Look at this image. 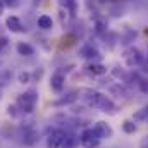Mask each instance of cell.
Wrapping results in <instances>:
<instances>
[{
    "mask_svg": "<svg viewBox=\"0 0 148 148\" xmlns=\"http://www.w3.org/2000/svg\"><path fill=\"white\" fill-rule=\"evenodd\" d=\"M122 131H124L126 134H134V133L138 131V124H136L133 119H126V121L122 122Z\"/></svg>",
    "mask_w": 148,
    "mask_h": 148,
    "instance_id": "21",
    "label": "cell"
},
{
    "mask_svg": "<svg viewBox=\"0 0 148 148\" xmlns=\"http://www.w3.org/2000/svg\"><path fill=\"white\" fill-rule=\"evenodd\" d=\"M79 38H81V36H79L77 33H74V31H67V33H66L64 36L60 38V43H59V47H60L62 50H64V48L67 50V48L74 47V45H76V43L79 41Z\"/></svg>",
    "mask_w": 148,
    "mask_h": 148,
    "instance_id": "15",
    "label": "cell"
},
{
    "mask_svg": "<svg viewBox=\"0 0 148 148\" xmlns=\"http://www.w3.org/2000/svg\"><path fill=\"white\" fill-rule=\"evenodd\" d=\"M0 52H2V48H0Z\"/></svg>",
    "mask_w": 148,
    "mask_h": 148,
    "instance_id": "36",
    "label": "cell"
},
{
    "mask_svg": "<svg viewBox=\"0 0 148 148\" xmlns=\"http://www.w3.org/2000/svg\"><path fill=\"white\" fill-rule=\"evenodd\" d=\"M77 98H79V90H71V91L64 93L60 98H57L52 105H53V107H66V105H73Z\"/></svg>",
    "mask_w": 148,
    "mask_h": 148,
    "instance_id": "13",
    "label": "cell"
},
{
    "mask_svg": "<svg viewBox=\"0 0 148 148\" xmlns=\"http://www.w3.org/2000/svg\"><path fill=\"white\" fill-rule=\"evenodd\" d=\"M91 19H93V33H95V36L102 40L109 33V19L100 12H93Z\"/></svg>",
    "mask_w": 148,
    "mask_h": 148,
    "instance_id": "7",
    "label": "cell"
},
{
    "mask_svg": "<svg viewBox=\"0 0 148 148\" xmlns=\"http://www.w3.org/2000/svg\"><path fill=\"white\" fill-rule=\"evenodd\" d=\"M5 7H10V9H16L19 7V0H2Z\"/></svg>",
    "mask_w": 148,
    "mask_h": 148,
    "instance_id": "28",
    "label": "cell"
},
{
    "mask_svg": "<svg viewBox=\"0 0 148 148\" xmlns=\"http://www.w3.org/2000/svg\"><path fill=\"white\" fill-rule=\"evenodd\" d=\"M50 88L55 93H62L64 91V88H66V74L60 69H55L53 74L50 76Z\"/></svg>",
    "mask_w": 148,
    "mask_h": 148,
    "instance_id": "11",
    "label": "cell"
},
{
    "mask_svg": "<svg viewBox=\"0 0 148 148\" xmlns=\"http://www.w3.org/2000/svg\"><path fill=\"white\" fill-rule=\"evenodd\" d=\"M16 52L21 55V57H33L35 55V47L28 41H19L16 45Z\"/></svg>",
    "mask_w": 148,
    "mask_h": 148,
    "instance_id": "17",
    "label": "cell"
},
{
    "mask_svg": "<svg viewBox=\"0 0 148 148\" xmlns=\"http://www.w3.org/2000/svg\"><path fill=\"white\" fill-rule=\"evenodd\" d=\"M133 121L134 122H145V121H148V105H145L140 110L134 112L133 114Z\"/></svg>",
    "mask_w": 148,
    "mask_h": 148,
    "instance_id": "23",
    "label": "cell"
},
{
    "mask_svg": "<svg viewBox=\"0 0 148 148\" xmlns=\"http://www.w3.org/2000/svg\"><path fill=\"white\" fill-rule=\"evenodd\" d=\"M16 103H17V107L23 110V114H24V115H26V114H31V112L35 110L36 103H38V91L35 90V88L26 90L24 93L17 95Z\"/></svg>",
    "mask_w": 148,
    "mask_h": 148,
    "instance_id": "1",
    "label": "cell"
},
{
    "mask_svg": "<svg viewBox=\"0 0 148 148\" xmlns=\"http://www.w3.org/2000/svg\"><path fill=\"white\" fill-rule=\"evenodd\" d=\"M83 71L91 77H102L107 74V66H103L100 60H93V62H86L83 66Z\"/></svg>",
    "mask_w": 148,
    "mask_h": 148,
    "instance_id": "10",
    "label": "cell"
},
{
    "mask_svg": "<svg viewBox=\"0 0 148 148\" xmlns=\"http://www.w3.org/2000/svg\"><path fill=\"white\" fill-rule=\"evenodd\" d=\"M3 10H5V5H3V2H2V0H0V16H2V14H3Z\"/></svg>",
    "mask_w": 148,
    "mask_h": 148,
    "instance_id": "33",
    "label": "cell"
},
{
    "mask_svg": "<svg viewBox=\"0 0 148 148\" xmlns=\"http://www.w3.org/2000/svg\"><path fill=\"white\" fill-rule=\"evenodd\" d=\"M36 26H38V29H41V31H50L53 28V19L48 14H41L36 19Z\"/></svg>",
    "mask_w": 148,
    "mask_h": 148,
    "instance_id": "18",
    "label": "cell"
},
{
    "mask_svg": "<svg viewBox=\"0 0 148 148\" xmlns=\"http://www.w3.org/2000/svg\"><path fill=\"white\" fill-rule=\"evenodd\" d=\"M79 57L84 59L86 62H93V60H100L102 53L98 50V47L91 41H83L79 47Z\"/></svg>",
    "mask_w": 148,
    "mask_h": 148,
    "instance_id": "5",
    "label": "cell"
},
{
    "mask_svg": "<svg viewBox=\"0 0 148 148\" xmlns=\"http://www.w3.org/2000/svg\"><path fill=\"white\" fill-rule=\"evenodd\" d=\"M41 76H43V69H41V67H40V69H36L35 73H31L33 81H40V79H41Z\"/></svg>",
    "mask_w": 148,
    "mask_h": 148,
    "instance_id": "29",
    "label": "cell"
},
{
    "mask_svg": "<svg viewBox=\"0 0 148 148\" xmlns=\"http://www.w3.org/2000/svg\"><path fill=\"white\" fill-rule=\"evenodd\" d=\"M79 141L83 148H98L102 138L97 134L93 127H83V131L79 133Z\"/></svg>",
    "mask_w": 148,
    "mask_h": 148,
    "instance_id": "4",
    "label": "cell"
},
{
    "mask_svg": "<svg viewBox=\"0 0 148 148\" xmlns=\"http://www.w3.org/2000/svg\"><path fill=\"white\" fill-rule=\"evenodd\" d=\"M141 73L148 76V57L147 55H145V60H143V64H141Z\"/></svg>",
    "mask_w": 148,
    "mask_h": 148,
    "instance_id": "30",
    "label": "cell"
},
{
    "mask_svg": "<svg viewBox=\"0 0 148 148\" xmlns=\"http://www.w3.org/2000/svg\"><path fill=\"white\" fill-rule=\"evenodd\" d=\"M66 133H67V129H64V127H50L47 133V141H45L47 148H60Z\"/></svg>",
    "mask_w": 148,
    "mask_h": 148,
    "instance_id": "6",
    "label": "cell"
},
{
    "mask_svg": "<svg viewBox=\"0 0 148 148\" xmlns=\"http://www.w3.org/2000/svg\"><path fill=\"white\" fill-rule=\"evenodd\" d=\"M5 26H7V29H9L10 33H26V31H28L26 26L23 24V21H21L17 16H9V17L5 19Z\"/></svg>",
    "mask_w": 148,
    "mask_h": 148,
    "instance_id": "14",
    "label": "cell"
},
{
    "mask_svg": "<svg viewBox=\"0 0 148 148\" xmlns=\"http://www.w3.org/2000/svg\"><path fill=\"white\" fill-rule=\"evenodd\" d=\"M136 86H138V90H140L143 95H147V97H148V76H147V74H141V76L138 77Z\"/></svg>",
    "mask_w": 148,
    "mask_h": 148,
    "instance_id": "24",
    "label": "cell"
},
{
    "mask_svg": "<svg viewBox=\"0 0 148 148\" xmlns=\"http://www.w3.org/2000/svg\"><path fill=\"white\" fill-rule=\"evenodd\" d=\"M7 45H9V38H7V36H0V48L3 50Z\"/></svg>",
    "mask_w": 148,
    "mask_h": 148,
    "instance_id": "31",
    "label": "cell"
},
{
    "mask_svg": "<svg viewBox=\"0 0 148 148\" xmlns=\"http://www.w3.org/2000/svg\"><path fill=\"white\" fill-rule=\"evenodd\" d=\"M91 109H97V110L103 112V114H115V112L119 110L117 109V105H115V102L112 100L110 97H107L105 93H102V91H98L97 93V98H95V102H93V107Z\"/></svg>",
    "mask_w": 148,
    "mask_h": 148,
    "instance_id": "3",
    "label": "cell"
},
{
    "mask_svg": "<svg viewBox=\"0 0 148 148\" xmlns=\"http://www.w3.org/2000/svg\"><path fill=\"white\" fill-rule=\"evenodd\" d=\"M7 114H9L12 119H17V117H21V115H23V110L17 107V103H12V105H9V107H7Z\"/></svg>",
    "mask_w": 148,
    "mask_h": 148,
    "instance_id": "25",
    "label": "cell"
},
{
    "mask_svg": "<svg viewBox=\"0 0 148 148\" xmlns=\"http://www.w3.org/2000/svg\"><path fill=\"white\" fill-rule=\"evenodd\" d=\"M17 79H19L21 84H26V83H31V81H33V77H31V73H29V71H21L19 76H17Z\"/></svg>",
    "mask_w": 148,
    "mask_h": 148,
    "instance_id": "26",
    "label": "cell"
},
{
    "mask_svg": "<svg viewBox=\"0 0 148 148\" xmlns=\"http://www.w3.org/2000/svg\"><path fill=\"white\" fill-rule=\"evenodd\" d=\"M122 57H124V62H126V66H127L129 69L141 67V64H143V60H145V53H143L138 47H134V45L126 47Z\"/></svg>",
    "mask_w": 148,
    "mask_h": 148,
    "instance_id": "2",
    "label": "cell"
},
{
    "mask_svg": "<svg viewBox=\"0 0 148 148\" xmlns=\"http://www.w3.org/2000/svg\"><path fill=\"white\" fill-rule=\"evenodd\" d=\"M19 138L24 147H35L40 141V133L36 127H28V129H19Z\"/></svg>",
    "mask_w": 148,
    "mask_h": 148,
    "instance_id": "8",
    "label": "cell"
},
{
    "mask_svg": "<svg viewBox=\"0 0 148 148\" xmlns=\"http://www.w3.org/2000/svg\"><path fill=\"white\" fill-rule=\"evenodd\" d=\"M102 84H105L107 86V91L110 93L112 97H115V98H119V100H122V98H127L129 97V91H127V88H126V84L124 83H112V81H103Z\"/></svg>",
    "mask_w": 148,
    "mask_h": 148,
    "instance_id": "9",
    "label": "cell"
},
{
    "mask_svg": "<svg viewBox=\"0 0 148 148\" xmlns=\"http://www.w3.org/2000/svg\"><path fill=\"white\" fill-rule=\"evenodd\" d=\"M140 148H148V134L141 140V141H140Z\"/></svg>",
    "mask_w": 148,
    "mask_h": 148,
    "instance_id": "32",
    "label": "cell"
},
{
    "mask_svg": "<svg viewBox=\"0 0 148 148\" xmlns=\"http://www.w3.org/2000/svg\"><path fill=\"white\" fill-rule=\"evenodd\" d=\"M134 38H136V31H134V29H131L129 26H126V29H124V36H121L122 43L129 47V45L134 41Z\"/></svg>",
    "mask_w": 148,
    "mask_h": 148,
    "instance_id": "22",
    "label": "cell"
},
{
    "mask_svg": "<svg viewBox=\"0 0 148 148\" xmlns=\"http://www.w3.org/2000/svg\"><path fill=\"white\" fill-rule=\"evenodd\" d=\"M93 129L97 131V134L102 140H110L112 136H114V129H112V126L107 121H97L95 126H93Z\"/></svg>",
    "mask_w": 148,
    "mask_h": 148,
    "instance_id": "12",
    "label": "cell"
},
{
    "mask_svg": "<svg viewBox=\"0 0 148 148\" xmlns=\"http://www.w3.org/2000/svg\"><path fill=\"white\" fill-rule=\"evenodd\" d=\"M12 79V71H2L0 73V86H5Z\"/></svg>",
    "mask_w": 148,
    "mask_h": 148,
    "instance_id": "27",
    "label": "cell"
},
{
    "mask_svg": "<svg viewBox=\"0 0 148 148\" xmlns=\"http://www.w3.org/2000/svg\"><path fill=\"white\" fill-rule=\"evenodd\" d=\"M147 57H148V52H147Z\"/></svg>",
    "mask_w": 148,
    "mask_h": 148,
    "instance_id": "35",
    "label": "cell"
},
{
    "mask_svg": "<svg viewBox=\"0 0 148 148\" xmlns=\"http://www.w3.org/2000/svg\"><path fill=\"white\" fill-rule=\"evenodd\" d=\"M33 2H35V5H38V3H40V2H41V0H33Z\"/></svg>",
    "mask_w": 148,
    "mask_h": 148,
    "instance_id": "34",
    "label": "cell"
},
{
    "mask_svg": "<svg viewBox=\"0 0 148 148\" xmlns=\"http://www.w3.org/2000/svg\"><path fill=\"white\" fill-rule=\"evenodd\" d=\"M79 145H81L79 134H76L74 131H69V129H67V133H66V136H64V141H62V147L60 148H77Z\"/></svg>",
    "mask_w": 148,
    "mask_h": 148,
    "instance_id": "16",
    "label": "cell"
},
{
    "mask_svg": "<svg viewBox=\"0 0 148 148\" xmlns=\"http://www.w3.org/2000/svg\"><path fill=\"white\" fill-rule=\"evenodd\" d=\"M71 21H76V19H73V16L67 12V9L59 7V23H60V26L62 28H69Z\"/></svg>",
    "mask_w": 148,
    "mask_h": 148,
    "instance_id": "20",
    "label": "cell"
},
{
    "mask_svg": "<svg viewBox=\"0 0 148 148\" xmlns=\"http://www.w3.org/2000/svg\"><path fill=\"white\" fill-rule=\"evenodd\" d=\"M59 5L64 7V9H67V12L73 16V19L77 17V9H79L77 0H59Z\"/></svg>",
    "mask_w": 148,
    "mask_h": 148,
    "instance_id": "19",
    "label": "cell"
}]
</instances>
